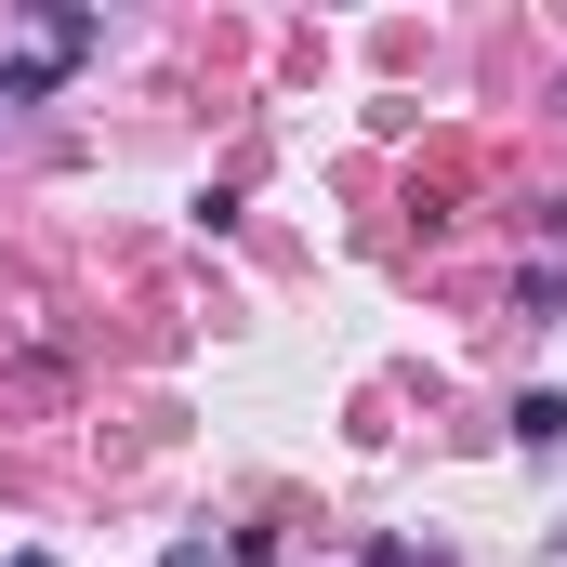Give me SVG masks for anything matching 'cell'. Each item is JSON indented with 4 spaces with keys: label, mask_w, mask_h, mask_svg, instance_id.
<instances>
[{
    "label": "cell",
    "mask_w": 567,
    "mask_h": 567,
    "mask_svg": "<svg viewBox=\"0 0 567 567\" xmlns=\"http://www.w3.org/2000/svg\"><path fill=\"white\" fill-rule=\"evenodd\" d=\"M515 449H567V396H555V383H542V396L515 410Z\"/></svg>",
    "instance_id": "1"
},
{
    "label": "cell",
    "mask_w": 567,
    "mask_h": 567,
    "mask_svg": "<svg viewBox=\"0 0 567 567\" xmlns=\"http://www.w3.org/2000/svg\"><path fill=\"white\" fill-rule=\"evenodd\" d=\"M555 106H567V80H555Z\"/></svg>",
    "instance_id": "4"
},
{
    "label": "cell",
    "mask_w": 567,
    "mask_h": 567,
    "mask_svg": "<svg viewBox=\"0 0 567 567\" xmlns=\"http://www.w3.org/2000/svg\"><path fill=\"white\" fill-rule=\"evenodd\" d=\"M13 567H53V555H13Z\"/></svg>",
    "instance_id": "3"
},
{
    "label": "cell",
    "mask_w": 567,
    "mask_h": 567,
    "mask_svg": "<svg viewBox=\"0 0 567 567\" xmlns=\"http://www.w3.org/2000/svg\"><path fill=\"white\" fill-rule=\"evenodd\" d=\"M158 567H212V542H172V555H158Z\"/></svg>",
    "instance_id": "2"
}]
</instances>
